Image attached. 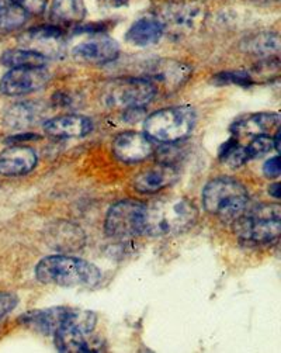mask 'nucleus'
<instances>
[{"instance_id":"nucleus-2","label":"nucleus","mask_w":281,"mask_h":353,"mask_svg":"<svg viewBox=\"0 0 281 353\" xmlns=\"http://www.w3.org/2000/svg\"><path fill=\"white\" fill-rule=\"evenodd\" d=\"M35 277L43 285L61 288L94 289L101 283V270L81 258L69 255H50L43 258L34 269Z\"/></svg>"},{"instance_id":"nucleus-10","label":"nucleus","mask_w":281,"mask_h":353,"mask_svg":"<svg viewBox=\"0 0 281 353\" xmlns=\"http://www.w3.org/2000/svg\"><path fill=\"white\" fill-rule=\"evenodd\" d=\"M23 50L48 58H61L65 54L63 32L56 26H40L25 31L19 39Z\"/></svg>"},{"instance_id":"nucleus-20","label":"nucleus","mask_w":281,"mask_h":353,"mask_svg":"<svg viewBox=\"0 0 281 353\" xmlns=\"http://www.w3.org/2000/svg\"><path fill=\"white\" fill-rule=\"evenodd\" d=\"M163 27L155 16L136 20L127 31L125 40L135 47H149L156 44L163 35Z\"/></svg>"},{"instance_id":"nucleus-15","label":"nucleus","mask_w":281,"mask_h":353,"mask_svg":"<svg viewBox=\"0 0 281 353\" xmlns=\"http://www.w3.org/2000/svg\"><path fill=\"white\" fill-rule=\"evenodd\" d=\"M179 176L178 168H174L171 163H159L136 174L134 189L144 194L158 193L178 182Z\"/></svg>"},{"instance_id":"nucleus-5","label":"nucleus","mask_w":281,"mask_h":353,"mask_svg":"<svg viewBox=\"0 0 281 353\" xmlns=\"http://www.w3.org/2000/svg\"><path fill=\"white\" fill-rule=\"evenodd\" d=\"M20 323L27 328L44 335H54L65 325H75L83 332L92 334L97 316L94 312L74 307H50L44 310H32L20 316Z\"/></svg>"},{"instance_id":"nucleus-8","label":"nucleus","mask_w":281,"mask_h":353,"mask_svg":"<svg viewBox=\"0 0 281 353\" xmlns=\"http://www.w3.org/2000/svg\"><path fill=\"white\" fill-rule=\"evenodd\" d=\"M147 204L136 200H123L110 207L105 214V235L117 239H127L144 235Z\"/></svg>"},{"instance_id":"nucleus-14","label":"nucleus","mask_w":281,"mask_h":353,"mask_svg":"<svg viewBox=\"0 0 281 353\" xmlns=\"http://www.w3.org/2000/svg\"><path fill=\"white\" fill-rule=\"evenodd\" d=\"M113 155L124 163H138L152 157L155 148L148 135L136 131L118 134L113 141Z\"/></svg>"},{"instance_id":"nucleus-21","label":"nucleus","mask_w":281,"mask_h":353,"mask_svg":"<svg viewBox=\"0 0 281 353\" xmlns=\"http://www.w3.org/2000/svg\"><path fill=\"white\" fill-rule=\"evenodd\" d=\"M240 50L246 54L259 58H273L280 52V37L277 32L263 31L248 35L240 43Z\"/></svg>"},{"instance_id":"nucleus-7","label":"nucleus","mask_w":281,"mask_h":353,"mask_svg":"<svg viewBox=\"0 0 281 353\" xmlns=\"http://www.w3.org/2000/svg\"><path fill=\"white\" fill-rule=\"evenodd\" d=\"M158 93L155 83L147 78H120L105 83L101 89V101L112 109L145 108Z\"/></svg>"},{"instance_id":"nucleus-31","label":"nucleus","mask_w":281,"mask_h":353,"mask_svg":"<svg viewBox=\"0 0 281 353\" xmlns=\"http://www.w3.org/2000/svg\"><path fill=\"white\" fill-rule=\"evenodd\" d=\"M281 173V159L278 155L267 159L263 165V174L267 179H275Z\"/></svg>"},{"instance_id":"nucleus-17","label":"nucleus","mask_w":281,"mask_h":353,"mask_svg":"<svg viewBox=\"0 0 281 353\" xmlns=\"http://www.w3.org/2000/svg\"><path fill=\"white\" fill-rule=\"evenodd\" d=\"M39 158L34 150L25 145H12L0 152V174L21 176L37 166Z\"/></svg>"},{"instance_id":"nucleus-3","label":"nucleus","mask_w":281,"mask_h":353,"mask_svg":"<svg viewBox=\"0 0 281 353\" xmlns=\"http://www.w3.org/2000/svg\"><path fill=\"white\" fill-rule=\"evenodd\" d=\"M202 205L208 214L232 223L249 205V193L239 181L228 176L209 181L202 189Z\"/></svg>"},{"instance_id":"nucleus-32","label":"nucleus","mask_w":281,"mask_h":353,"mask_svg":"<svg viewBox=\"0 0 281 353\" xmlns=\"http://www.w3.org/2000/svg\"><path fill=\"white\" fill-rule=\"evenodd\" d=\"M39 135L34 134H24V135H16L9 139V143H23V141H31V139H37Z\"/></svg>"},{"instance_id":"nucleus-6","label":"nucleus","mask_w":281,"mask_h":353,"mask_svg":"<svg viewBox=\"0 0 281 353\" xmlns=\"http://www.w3.org/2000/svg\"><path fill=\"white\" fill-rule=\"evenodd\" d=\"M197 121L196 110L189 104L160 109L147 117L145 135L162 144H174L193 131Z\"/></svg>"},{"instance_id":"nucleus-28","label":"nucleus","mask_w":281,"mask_h":353,"mask_svg":"<svg viewBox=\"0 0 281 353\" xmlns=\"http://www.w3.org/2000/svg\"><path fill=\"white\" fill-rule=\"evenodd\" d=\"M231 168H240L244 163H248L251 159L248 157V152H246L244 147H240L239 144L225 157L224 159Z\"/></svg>"},{"instance_id":"nucleus-34","label":"nucleus","mask_w":281,"mask_h":353,"mask_svg":"<svg viewBox=\"0 0 281 353\" xmlns=\"http://www.w3.org/2000/svg\"><path fill=\"white\" fill-rule=\"evenodd\" d=\"M269 192H270V194H271L274 199H277V200H278V199L281 197V186H280V183H278V182H275V183L270 185Z\"/></svg>"},{"instance_id":"nucleus-4","label":"nucleus","mask_w":281,"mask_h":353,"mask_svg":"<svg viewBox=\"0 0 281 353\" xmlns=\"http://www.w3.org/2000/svg\"><path fill=\"white\" fill-rule=\"evenodd\" d=\"M232 225L236 236L244 242L271 243L281 232V208L278 204H249Z\"/></svg>"},{"instance_id":"nucleus-35","label":"nucleus","mask_w":281,"mask_h":353,"mask_svg":"<svg viewBox=\"0 0 281 353\" xmlns=\"http://www.w3.org/2000/svg\"><path fill=\"white\" fill-rule=\"evenodd\" d=\"M271 138H273V147H274V150H275V151H280V138H281V131L277 128V131H275L274 137H271Z\"/></svg>"},{"instance_id":"nucleus-1","label":"nucleus","mask_w":281,"mask_h":353,"mask_svg":"<svg viewBox=\"0 0 281 353\" xmlns=\"http://www.w3.org/2000/svg\"><path fill=\"white\" fill-rule=\"evenodd\" d=\"M198 211L193 201L182 196H171L147 204L144 235L163 238L182 234L197 221Z\"/></svg>"},{"instance_id":"nucleus-22","label":"nucleus","mask_w":281,"mask_h":353,"mask_svg":"<svg viewBox=\"0 0 281 353\" xmlns=\"http://www.w3.org/2000/svg\"><path fill=\"white\" fill-rule=\"evenodd\" d=\"M280 125V114L278 113H258L249 117L240 119L235 125H232V131L235 135H269L273 130Z\"/></svg>"},{"instance_id":"nucleus-25","label":"nucleus","mask_w":281,"mask_h":353,"mask_svg":"<svg viewBox=\"0 0 281 353\" xmlns=\"http://www.w3.org/2000/svg\"><path fill=\"white\" fill-rule=\"evenodd\" d=\"M2 63L8 68H34V66H45L47 59L39 54L28 50H10L6 51L2 58Z\"/></svg>"},{"instance_id":"nucleus-23","label":"nucleus","mask_w":281,"mask_h":353,"mask_svg":"<svg viewBox=\"0 0 281 353\" xmlns=\"http://www.w3.org/2000/svg\"><path fill=\"white\" fill-rule=\"evenodd\" d=\"M86 16L83 0H54L50 17L54 26H75Z\"/></svg>"},{"instance_id":"nucleus-16","label":"nucleus","mask_w":281,"mask_h":353,"mask_svg":"<svg viewBox=\"0 0 281 353\" xmlns=\"http://www.w3.org/2000/svg\"><path fill=\"white\" fill-rule=\"evenodd\" d=\"M54 343L62 353L100 352L101 345L90 334L83 332L75 325H65L54 334Z\"/></svg>"},{"instance_id":"nucleus-29","label":"nucleus","mask_w":281,"mask_h":353,"mask_svg":"<svg viewBox=\"0 0 281 353\" xmlns=\"http://www.w3.org/2000/svg\"><path fill=\"white\" fill-rule=\"evenodd\" d=\"M12 2L21 8L25 13L32 14H41L47 6V0H12Z\"/></svg>"},{"instance_id":"nucleus-9","label":"nucleus","mask_w":281,"mask_h":353,"mask_svg":"<svg viewBox=\"0 0 281 353\" xmlns=\"http://www.w3.org/2000/svg\"><path fill=\"white\" fill-rule=\"evenodd\" d=\"M163 31L180 35L194 31L205 19V9L198 2H173L165 5L155 16Z\"/></svg>"},{"instance_id":"nucleus-12","label":"nucleus","mask_w":281,"mask_h":353,"mask_svg":"<svg viewBox=\"0 0 281 353\" xmlns=\"http://www.w3.org/2000/svg\"><path fill=\"white\" fill-rule=\"evenodd\" d=\"M90 37L72 48V57L83 63L104 65L116 61L120 55L118 43L103 32L89 34Z\"/></svg>"},{"instance_id":"nucleus-11","label":"nucleus","mask_w":281,"mask_h":353,"mask_svg":"<svg viewBox=\"0 0 281 353\" xmlns=\"http://www.w3.org/2000/svg\"><path fill=\"white\" fill-rule=\"evenodd\" d=\"M51 75L45 66L12 68L0 79V93L6 96H21L37 92L48 85Z\"/></svg>"},{"instance_id":"nucleus-18","label":"nucleus","mask_w":281,"mask_h":353,"mask_svg":"<svg viewBox=\"0 0 281 353\" xmlns=\"http://www.w3.org/2000/svg\"><path fill=\"white\" fill-rule=\"evenodd\" d=\"M93 128L90 119L81 114H63L44 123V131L54 138H81Z\"/></svg>"},{"instance_id":"nucleus-13","label":"nucleus","mask_w":281,"mask_h":353,"mask_svg":"<svg viewBox=\"0 0 281 353\" xmlns=\"http://www.w3.org/2000/svg\"><path fill=\"white\" fill-rule=\"evenodd\" d=\"M191 72V66L182 61L160 58L147 65L145 78L154 83L158 82L163 85L169 90H176L187 82Z\"/></svg>"},{"instance_id":"nucleus-26","label":"nucleus","mask_w":281,"mask_h":353,"mask_svg":"<svg viewBox=\"0 0 281 353\" xmlns=\"http://www.w3.org/2000/svg\"><path fill=\"white\" fill-rule=\"evenodd\" d=\"M253 82L252 74L244 69L225 70L220 72L213 78V83L216 85H239V86H249Z\"/></svg>"},{"instance_id":"nucleus-30","label":"nucleus","mask_w":281,"mask_h":353,"mask_svg":"<svg viewBox=\"0 0 281 353\" xmlns=\"http://www.w3.org/2000/svg\"><path fill=\"white\" fill-rule=\"evenodd\" d=\"M17 304H19V299L14 293L0 292V319H3L5 315L12 312Z\"/></svg>"},{"instance_id":"nucleus-33","label":"nucleus","mask_w":281,"mask_h":353,"mask_svg":"<svg viewBox=\"0 0 281 353\" xmlns=\"http://www.w3.org/2000/svg\"><path fill=\"white\" fill-rule=\"evenodd\" d=\"M103 5H107L110 8H121L128 3V0H98Z\"/></svg>"},{"instance_id":"nucleus-19","label":"nucleus","mask_w":281,"mask_h":353,"mask_svg":"<svg viewBox=\"0 0 281 353\" xmlns=\"http://www.w3.org/2000/svg\"><path fill=\"white\" fill-rule=\"evenodd\" d=\"M45 105L39 101H19L6 110L3 123L12 130H25L39 124L45 116Z\"/></svg>"},{"instance_id":"nucleus-27","label":"nucleus","mask_w":281,"mask_h":353,"mask_svg":"<svg viewBox=\"0 0 281 353\" xmlns=\"http://www.w3.org/2000/svg\"><path fill=\"white\" fill-rule=\"evenodd\" d=\"M246 152H248L249 159H255V158H262L266 154H269L274 147H273V138L270 135H258L253 137L252 143L244 147Z\"/></svg>"},{"instance_id":"nucleus-24","label":"nucleus","mask_w":281,"mask_h":353,"mask_svg":"<svg viewBox=\"0 0 281 353\" xmlns=\"http://www.w3.org/2000/svg\"><path fill=\"white\" fill-rule=\"evenodd\" d=\"M27 21V13L12 0L0 2V34L20 28Z\"/></svg>"}]
</instances>
